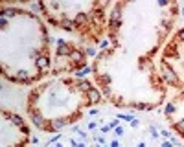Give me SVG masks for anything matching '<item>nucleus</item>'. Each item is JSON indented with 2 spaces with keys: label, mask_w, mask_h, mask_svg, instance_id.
I'll return each mask as SVG.
<instances>
[{
  "label": "nucleus",
  "mask_w": 184,
  "mask_h": 147,
  "mask_svg": "<svg viewBox=\"0 0 184 147\" xmlns=\"http://www.w3.org/2000/svg\"><path fill=\"white\" fill-rule=\"evenodd\" d=\"M162 74H164V79H166V81H170L171 85H177V83H179V77L175 75L173 68H171V66H168V63H166V61L162 63Z\"/></svg>",
  "instance_id": "1"
},
{
  "label": "nucleus",
  "mask_w": 184,
  "mask_h": 147,
  "mask_svg": "<svg viewBox=\"0 0 184 147\" xmlns=\"http://www.w3.org/2000/svg\"><path fill=\"white\" fill-rule=\"evenodd\" d=\"M70 52L72 50H70V46H68V42H64L63 39H59L57 40V57H64V55L68 57Z\"/></svg>",
  "instance_id": "2"
},
{
  "label": "nucleus",
  "mask_w": 184,
  "mask_h": 147,
  "mask_svg": "<svg viewBox=\"0 0 184 147\" xmlns=\"http://www.w3.org/2000/svg\"><path fill=\"white\" fill-rule=\"evenodd\" d=\"M35 66H37V70H46L50 66V57L48 55H39L35 59Z\"/></svg>",
  "instance_id": "3"
},
{
  "label": "nucleus",
  "mask_w": 184,
  "mask_h": 147,
  "mask_svg": "<svg viewBox=\"0 0 184 147\" xmlns=\"http://www.w3.org/2000/svg\"><path fill=\"white\" fill-rule=\"evenodd\" d=\"M87 98H88V103H98V101L101 99V94H99L98 88H90L87 92Z\"/></svg>",
  "instance_id": "4"
},
{
  "label": "nucleus",
  "mask_w": 184,
  "mask_h": 147,
  "mask_svg": "<svg viewBox=\"0 0 184 147\" xmlns=\"http://www.w3.org/2000/svg\"><path fill=\"white\" fill-rule=\"evenodd\" d=\"M31 121H33V125H37L39 129H44V127H46V123H44V120H42V116H41L39 110L31 114Z\"/></svg>",
  "instance_id": "5"
},
{
  "label": "nucleus",
  "mask_w": 184,
  "mask_h": 147,
  "mask_svg": "<svg viewBox=\"0 0 184 147\" xmlns=\"http://www.w3.org/2000/svg\"><path fill=\"white\" fill-rule=\"evenodd\" d=\"M59 26H61L63 29H66V31H74V29L77 28V24H76V22H72V20H68V18H61Z\"/></svg>",
  "instance_id": "6"
},
{
  "label": "nucleus",
  "mask_w": 184,
  "mask_h": 147,
  "mask_svg": "<svg viewBox=\"0 0 184 147\" xmlns=\"http://www.w3.org/2000/svg\"><path fill=\"white\" fill-rule=\"evenodd\" d=\"M8 116V120H11L15 125H17V127H24V120L21 118V116H17V114H9V112H4Z\"/></svg>",
  "instance_id": "7"
},
{
  "label": "nucleus",
  "mask_w": 184,
  "mask_h": 147,
  "mask_svg": "<svg viewBox=\"0 0 184 147\" xmlns=\"http://www.w3.org/2000/svg\"><path fill=\"white\" fill-rule=\"evenodd\" d=\"M66 123H68V120H59V118H57V120H52V125H50V127L57 131V129H63Z\"/></svg>",
  "instance_id": "8"
},
{
  "label": "nucleus",
  "mask_w": 184,
  "mask_h": 147,
  "mask_svg": "<svg viewBox=\"0 0 184 147\" xmlns=\"http://www.w3.org/2000/svg\"><path fill=\"white\" fill-rule=\"evenodd\" d=\"M17 79H18V83H26V81H29L28 70H18V72H17Z\"/></svg>",
  "instance_id": "9"
},
{
  "label": "nucleus",
  "mask_w": 184,
  "mask_h": 147,
  "mask_svg": "<svg viewBox=\"0 0 184 147\" xmlns=\"http://www.w3.org/2000/svg\"><path fill=\"white\" fill-rule=\"evenodd\" d=\"M77 88L81 90V92H88V90H90L92 87H90V83H88V81L83 79V81H79V83H77Z\"/></svg>",
  "instance_id": "10"
},
{
  "label": "nucleus",
  "mask_w": 184,
  "mask_h": 147,
  "mask_svg": "<svg viewBox=\"0 0 184 147\" xmlns=\"http://www.w3.org/2000/svg\"><path fill=\"white\" fill-rule=\"evenodd\" d=\"M120 8H122V6L118 4V6L112 9V13H111V20H120V17H122V15H120Z\"/></svg>",
  "instance_id": "11"
},
{
  "label": "nucleus",
  "mask_w": 184,
  "mask_h": 147,
  "mask_svg": "<svg viewBox=\"0 0 184 147\" xmlns=\"http://www.w3.org/2000/svg\"><path fill=\"white\" fill-rule=\"evenodd\" d=\"M74 22H76L77 26H79V24H85V22H87V15H85V13H77V15H76V20H74Z\"/></svg>",
  "instance_id": "12"
},
{
  "label": "nucleus",
  "mask_w": 184,
  "mask_h": 147,
  "mask_svg": "<svg viewBox=\"0 0 184 147\" xmlns=\"http://www.w3.org/2000/svg\"><path fill=\"white\" fill-rule=\"evenodd\" d=\"M70 144L74 145V147H87V144L83 140H77L76 136H74V138H70Z\"/></svg>",
  "instance_id": "13"
},
{
  "label": "nucleus",
  "mask_w": 184,
  "mask_h": 147,
  "mask_svg": "<svg viewBox=\"0 0 184 147\" xmlns=\"http://www.w3.org/2000/svg\"><path fill=\"white\" fill-rule=\"evenodd\" d=\"M173 129H175L177 133H181V134L184 136V120H181L179 123H175V125H173Z\"/></svg>",
  "instance_id": "14"
},
{
  "label": "nucleus",
  "mask_w": 184,
  "mask_h": 147,
  "mask_svg": "<svg viewBox=\"0 0 184 147\" xmlns=\"http://www.w3.org/2000/svg\"><path fill=\"white\" fill-rule=\"evenodd\" d=\"M164 112H166L168 116L173 114V112H175V105H173V103H168V105H166V109H164Z\"/></svg>",
  "instance_id": "15"
},
{
  "label": "nucleus",
  "mask_w": 184,
  "mask_h": 147,
  "mask_svg": "<svg viewBox=\"0 0 184 147\" xmlns=\"http://www.w3.org/2000/svg\"><path fill=\"white\" fill-rule=\"evenodd\" d=\"M99 79H101V83L111 85V75H109V74H101V75H99Z\"/></svg>",
  "instance_id": "16"
},
{
  "label": "nucleus",
  "mask_w": 184,
  "mask_h": 147,
  "mask_svg": "<svg viewBox=\"0 0 184 147\" xmlns=\"http://www.w3.org/2000/svg\"><path fill=\"white\" fill-rule=\"evenodd\" d=\"M6 15H8V17H15V15H17V11H15V9H11V8H9V9H4V11H2V17H6Z\"/></svg>",
  "instance_id": "17"
},
{
  "label": "nucleus",
  "mask_w": 184,
  "mask_h": 147,
  "mask_svg": "<svg viewBox=\"0 0 184 147\" xmlns=\"http://www.w3.org/2000/svg\"><path fill=\"white\" fill-rule=\"evenodd\" d=\"M88 72H90V68H88V66H85L83 70H79V72H76V75H77V77H85V75H87Z\"/></svg>",
  "instance_id": "18"
},
{
  "label": "nucleus",
  "mask_w": 184,
  "mask_h": 147,
  "mask_svg": "<svg viewBox=\"0 0 184 147\" xmlns=\"http://www.w3.org/2000/svg\"><path fill=\"white\" fill-rule=\"evenodd\" d=\"M118 120H122V121H129V123H131V121H133V116H131V114H120V116H118Z\"/></svg>",
  "instance_id": "19"
},
{
  "label": "nucleus",
  "mask_w": 184,
  "mask_h": 147,
  "mask_svg": "<svg viewBox=\"0 0 184 147\" xmlns=\"http://www.w3.org/2000/svg\"><path fill=\"white\" fill-rule=\"evenodd\" d=\"M109 26H111V29L116 31V29L120 28V20H111V22H109Z\"/></svg>",
  "instance_id": "20"
},
{
  "label": "nucleus",
  "mask_w": 184,
  "mask_h": 147,
  "mask_svg": "<svg viewBox=\"0 0 184 147\" xmlns=\"http://www.w3.org/2000/svg\"><path fill=\"white\" fill-rule=\"evenodd\" d=\"M33 11H44V4H31Z\"/></svg>",
  "instance_id": "21"
},
{
  "label": "nucleus",
  "mask_w": 184,
  "mask_h": 147,
  "mask_svg": "<svg viewBox=\"0 0 184 147\" xmlns=\"http://www.w3.org/2000/svg\"><path fill=\"white\" fill-rule=\"evenodd\" d=\"M0 26H2V29L6 31V28H8V20H6V17H2V18H0Z\"/></svg>",
  "instance_id": "22"
},
{
  "label": "nucleus",
  "mask_w": 184,
  "mask_h": 147,
  "mask_svg": "<svg viewBox=\"0 0 184 147\" xmlns=\"http://www.w3.org/2000/svg\"><path fill=\"white\" fill-rule=\"evenodd\" d=\"M118 121H120L118 118H116V120H112L111 123H109V129H116V127H118Z\"/></svg>",
  "instance_id": "23"
},
{
  "label": "nucleus",
  "mask_w": 184,
  "mask_h": 147,
  "mask_svg": "<svg viewBox=\"0 0 184 147\" xmlns=\"http://www.w3.org/2000/svg\"><path fill=\"white\" fill-rule=\"evenodd\" d=\"M149 133H151V136H153L155 140L158 138V133H157V129H155V127H149Z\"/></svg>",
  "instance_id": "24"
},
{
  "label": "nucleus",
  "mask_w": 184,
  "mask_h": 147,
  "mask_svg": "<svg viewBox=\"0 0 184 147\" xmlns=\"http://www.w3.org/2000/svg\"><path fill=\"white\" fill-rule=\"evenodd\" d=\"M94 140H96L98 144H103V142H105V138H103V134H99V136H94Z\"/></svg>",
  "instance_id": "25"
},
{
  "label": "nucleus",
  "mask_w": 184,
  "mask_h": 147,
  "mask_svg": "<svg viewBox=\"0 0 184 147\" xmlns=\"http://www.w3.org/2000/svg\"><path fill=\"white\" fill-rule=\"evenodd\" d=\"M88 129H90V131L98 129V121H90V123H88Z\"/></svg>",
  "instance_id": "26"
},
{
  "label": "nucleus",
  "mask_w": 184,
  "mask_h": 147,
  "mask_svg": "<svg viewBox=\"0 0 184 147\" xmlns=\"http://www.w3.org/2000/svg\"><path fill=\"white\" fill-rule=\"evenodd\" d=\"M87 55H90V57H92V55H96V50H94L92 46H90V48H87Z\"/></svg>",
  "instance_id": "27"
},
{
  "label": "nucleus",
  "mask_w": 184,
  "mask_h": 147,
  "mask_svg": "<svg viewBox=\"0 0 184 147\" xmlns=\"http://www.w3.org/2000/svg\"><path fill=\"white\" fill-rule=\"evenodd\" d=\"M162 136H164V138H168V140H170V138H171V133H170V131H162Z\"/></svg>",
  "instance_id": "28"
},
{
  "label": "nucleus",
  "mask_w": 184,
  "mask_h": 147,
  "mask_svg": "<svg viewBox=\"0 0 184 147\" xmlns=\"http://www.w3.org/2000/svg\"><path fill=\"white\" fill-rule=\"evenodd\" d=\"M116 136H123V129L122 127H116Z\"/></svg>",
  "instance_id": "29"
},
{
  "label": "nucleus",
  "mask_w": 184,
  "mask_h": 147,
  "mask_svg": "<svg viewBox=\"0 0 184 147\" xmlns=\"http://www.w3.org/2000/svg\"><path fill=\"white\" fill-rule=\"evenodd\" d=\"M179 39H181V40H182V42H184V28L181 29V31H179Z\"/></svg>",
  "instance_id": "30"
},
{
  "label": "nucleus",
  "mask_w": 184,
  "mask_h": 147,
  "mask_svg": "<svg viewBox=\"0 0 184 147\" xmlns=\"http://www.w3.org/2000/svg\"><path fill=\"white\" fill-rule=\"evenodd\" d=\"M109 44H111V42H109V40H103V42L99 44V46H101V48H109Z\"/></svg>",
  "instance_id": "31"
},
{
  "label": "nucleus",
  "mask_w": 184,
  "mask_h": 147,
  "mask_svg": "<svg viewBox=\"0 0 184 147\" xmlns=\"http://www.w3.org/2000/svg\"><path fill=\"white\" fill-rule=\"evenodd\" d=\"M162 147H173V144H171L170 140H168V142H164V144H162Z\"/></svg>",
  "instance_id": "32"
},
{
  "label": "nucleus",
  "mask_w": 184,
  "mask_h": 147,
  "mask_svg": "<svg viewBox=\"0 0 184 147\" xmlns=\"http://www.w3.org/2000/svg\"><path fill=\"white\" fill-rule=\"evenodd\" d=\"M138 125H140V123H138V120H133L131 121V127H138Z\"/></svg>",
  "instance_id": "33"
},
{
  "label": "nucleus",
  "mask_w": 184,
  "mask_h": 147,
  "mask_svg": "<svg viewBox=\"0 0 184 147\" xmlns=\"http://www.w3.org/2000/svg\"><path fill=\"white\" fill-rule=\"evenodd\" d=\"M111 147H118V140H112L111 142Z\"/></svg>",
  "instance_id": "34"
},
{
  "label": "nucleus",
  "mask_w": 184,
  "mask_h": 147,
  "mask_svg": "<svg viewBox=\"0 0 184 147\" xmlns=\"http://www.w3.org/2000/svg\"><path fill=\"white\" fill-rule=\"evenodd\" d=\"M136 147H146V144H144V142H140V144H138Z\"/></svg>",
  "instance_id": "35"
},
{
  "label": "nucleus",
  "mask_w": 184,
  "mask_h": 147,
  "mask_svg": "<svg viewBox=\"0 0 184 147\" xmlns=\"http://www.w3.org/2000/svg\"><path fill=\"white\" fill-rule=\"evenodd\" d=\"M181 13H182V17H184V8H182V11H181Z\"/></svg>",
  "instance_id": "36"
},
{
  "label": "nucleus",
  "mask_w": 184,
  "mask_h": 147,
  "mask_svg": "<svg viewBox=\"0 0 184 147\" xmlns=\"http://www.w3.org/2000/svg\"><path fill=\"white\" fill-rule=\"evenodd\" d=\"M15 147H21V145H15Z\"/></svg>",
  "instance_id": "37"
},
{
  "label": "nucleus",
  "mask_w": 184,
  "mask_h": 147,
  "mask_svg": "<svg viewBox=\"0 0 184 147\" xmlns=\"http://www.w3.org/2000/svg\"><path fill=\"white\" fill-rule=\"evenodd\" d=\"M48 147H52V145H48ZM55 147H57V145H55Z\"/></svg>",
  "instance_id": "38"
},
{
  "label": "nucleus",
  "mask_w": 184,
  "mask_h": 147,
  "mask_svg": "<svg viewBox=\"0 0 184 147\" xmlns=\"http://www.w3.org/2000/svg\"><path fill=\"white\" fill-rule=\"evenodd\" d=\"M96 147H101V145H96Z\"/></svg>",
  "instance_id": "39"
}]
</instances>
